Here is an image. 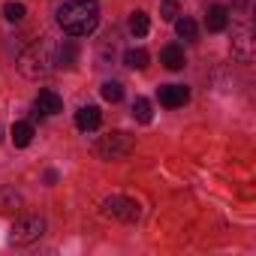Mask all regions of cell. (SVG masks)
<instances>
[{"instance_id":"cell-16","label":"cell","mask_w":256,"mask_h":256,"mask_svg":"<svg viewBox=\"0 0 256 256\" xmlns=\"http://www.w3.org/2000/svg\"><path fill=\"white\" fill-rule=\"evenodd\" d=\"M133 118H136L139 124H151V120H154L151 102H148L145 96H136V100H133Z\"/></svg>"},{"instance_id":"cell-6","label":"cell","mask_w":256,"mask_h":256,"mask_svg":"<svg viewBox=\"0 0 256 256\" xmlns=\"http://www.w3.org/2000/svg\"><path fill=\"white\" fill-rule=\"evenodd\" d=\"M232 54H235L241 64H250V60H253V54H256V40H253L250 24H244V28H238V30L232 34Z\"/></svg>"},{"instance_id":"cell-4","label":"cell","mask_w":256,"mask_h":256,"mask_svg":"<svg viewBox=\"0 0 256 256\" xmlns=\"http://www.w3.org/2000/svg\"><path fill=\"white\" fill-rule=\"evenodd\" d=\"M102 214L106 217H112V220H120V223H139V217H142V208H139V202L136 199H130V196H108L106 202H102Z\"/></svg>"},{"instance_id":"cell-13","label":"cell","mask_w":256,"mask_h":256,"mask_svg":"<svg viewBox=\"0 0 256 256\" xmlns=\"http://www.w3.org/2000/svg\"><path fill=\"white\" fill-rule=\"evenodd\" d=\"M160 64L166 66V70H184V48L181 46H166L163 52H160Z\"/></svg>"},{"instance_id":"cell-12","label":"cell","mask_w":256,"mask_h":256,"mask_svg":"<svg viewBox=\"0 0 256 256\" xmlns=\"http://www.w3.org/2000/svg\"><path fill=\"white\" fill-rule=\"evenodd\" d=\"M10 139H12V145H16V148H28V145L34 142V126H30L28 120H18V124H12Z\"/></svg>"},{"instance_id":"cell-3","label":"cell","mask_w":256,"mask_h":256,"mask_svg":"<svg viewBox=\"0 0 256 256\" xmlns=\"http://www.w3.org/2000/svg\"><path fill=\"white\" fill-rule=\"evenodd\" d=\"M133 148H136V139H133L130 133H120V130L100 136V142L94 145V151H96L102 160H124V157H130Z\"/></svg>"},{"instance_id":"cell-22","label":"cell","mask_w":256,"mask_h":256,"mask_svg":"<svg viewBox=\"0 0 256 256\" xmlns=\"http://www.w3.org/2000/svg\"><path fill=\"white\" fill-rule=\"evenodd\" d=\"M0 142H4V126H0Z\"/></svg>"},{"instance_id":"cell-11","label":"cell","mask_w":256,"mask_h":256,"mask_svg":"<svg viewBox=\"0 0 256 256\" xmlns=\"http://www.w3.org/2000/svg\"><path fill=\"white\" fill-rule=\"evenodd\" d=\"M226 24H229V10L220 6V4H214V6L208 10V16H205V28H208L211 34H220V30H226Z\"/></svg>"},{"instance_id":"cell-8","label":"cell","mask_w":256,"mask_h":256,"mask_svg":"<svg viewBox=\"0 0 256 256\" xmlns=\"http://www.w3.org/2000/svg\"><path fill=\"white\" fill-rule=\"evenodd\" d=\"M100 120H102V114H100L96 106H82V108L76 112V126H78V130H84V133L96 130Z\"/></svg>"},{"instance_id":"cell-1","label":"cell","mask_w":256,"mask_h":256,"mask_svg":"<svg viewBox=\"0 0 256 256\" xmlns=\"http://www.w3.org/2000/svg\"><path fill=\"white\" fill-rule=\"evenodd\" d=\"M58 24L70 36H90L100 24V4L96 0H66L58 6Z\"/></svg>"},{"instance_id":"cell-7","label":"cell","mask_w":256,"mask_h":256,"mask_svg":"<svg viewBox=\"0 0 256 256\" xmlns=\"http://www.w3.org/2000/svg\"><path fill=\"white\" fill-rule=\"evenodd\" d=\"M157 100L166 108H178V106H184L190 100V90L184 84H163V88H157Z\"/></svg>"},{"instance_id":"cell-20","label":"cell","mask_w":256,"mask_h":256,"mask_svg":"<svg viewBox=\"0 0 256 256\" xmlns=\"http://www.w3.org/2000/svg\"><path fill=\"white\" fill-rule=\"evenodd\" d=\"M24 12H28L24 4H16V0H10V4L4 6V18H6V22H22Z\"/></svg>"},{"instance_id":"cell-21","label":"cell","mask_w":256,"mask_h":256,"mask_svg":"<svg viewBox=\"0 0 256 256\" xmlns=\"http://www.w3.org/2000/svg\"><path fill=\"white\" fill-rule=\"evenodd\" d=\"M160 18L163 22H175L178 18V0H163L160 4Z\"/></svg>"},{"instance_id":"cell-2","label":"cell","mask_w":256,"mask_h":256,"mask_svg":"<svg viewBox=\"0 0 256 256\" xmlns=\"http://www.w3.org/2000/svg\"><path fill=\"white\" fill-rule=\"evenodd\" d=\"M52 70H54V42L48 36H42L34 46H28L22 52V58H18V72L24 78L36 82V78H46Z\"/></svg>"},{"instance_id":"cell-10","label":"cell","mask_w":256,"mask_h":256,"mask_svg":"<svg viewBox=\"0 0 256 256\" xmlns=\"http://www.w3.org/2000/svg\"><path fill=\"white\" fill-rule=\"evenodd\" d=\"M76 58H78V48H76L72 40H64L60 46H54V66L70 70V66L76 64Z\"/></svg>"},{"instance_id":"cell-17","label":"cell","mask_w":256,"mask_h":256,"mask_svg":"<svg viewBox=\"0 0 256 256\" xmlns=\"http://www.w3.org/2000/svg\"><path fill=\"white\" fill-rule=\"evenodd\" d=\"M148 28H151L148 16H145L142 10H136V12L130 16V34H133V36H145V34H148Z\"/></svg>"},{"instance_id":"cell-18","label":"cell","mask_w":256,"mask_h":256,"mask_svg":"<svg viewBox=\"0 0 256 256\" xmlns=\"http://www.w3.org/2000/svg\"><path fill=\"white\" fill-rule=\"evenodd\" d=\"M175 30H178V36L181 40H196V34H199V28H196V22L193 18H175Z\"/></svg>"},{"instance_id":"cell-5","label":"cell","mask_w":256,"mask_h":256,"mask_svg":"<svg viewBox=\"0 0 256 256\" xmlns=\"http://www.w3.org/2000/svg\"><path fill=\"white\" fill-rule=\"evenodd\" d=\"M42 232H46V220L40 214H24L12 226V241L16 244H34V241L42 238Z\"/></svg>"},{"instance_id":"cell-15","label":"cell","mask_w":256,"mask_h":256,"mask_svg":"<svg viewBox=\"0 0 256 256\" xmlns=\"http://www.w3.org/2000/svg\"><path fill=\"white\" fill-rule=\"evenodd\" d=\"M22 208V193H16L12 187H0V211H16Z\"/></svg>"},{"instance_id":"cell-14","label":"cell","mask_w":256,"mask_h":256,"mask_svg":"<svg viewBox=\"0 0 256 256\" xmlns=\"http://www.w3.org/2000/svg\"><path fill=\"white\" fill-rule=\"evenodd\" d=\"M148 60H151V54H148L145 48H126V52H124V64L130 66V70H145Z\"/></svg>"},{"instance_id":"cell-19","label":"cell","mask_w":256,"mask_h":256,"mask_svg":"<svg viewBox=\"0 0 256 256\" xmlns=\"http://www.w3.org/2000/svg\"><path fill=\"white\" fill-rule=\"evenodd\" d=\"M100 94H102V100H108V102H120V100H124V88H120V82H102Z\"/></svg>"},{"instance_id":"cell-9","label":"cell","mask_w":256,"mask_h":256,"mask_svg":"<svg viewBox=\"0 0 256 256\" xmlns=\"http://www.w3.org/2000/svg\"><path fill=\"white\" fill-rule=\"evenodd\" d=\"M42 114H58V112H64V100L54 94V90H48V88H42L40 94H36V102H34Z\"/></svg>"}]
</instances>
